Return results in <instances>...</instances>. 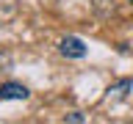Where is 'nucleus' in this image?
I'll list each match as a JSON object with an SVG mask.
<instances>
[{
	"instance_id": "1",
	"label": "nucleus",
	"mask_w": 133,
	"mask_h": 124,
	"mask_svg": "<svg viewBox=\"0 0 133 124\" xmlns=\"http://www.w3.org/2000/svg\"><path fill=\"white\" fill-rule=\"evenodd\" d=\"M58 50H61V55H64V58H86V52H89L86 41L78 39V36H66V39H61Z\"/></svg>"
},
{
	"instance_id": "2",
	"label": "nucleus",
	"mask_w": 133,
	"mask_h": 124,
	"mask_svg": "<svg viewBox=\"0 0 133 124\" xmlns=\"http://www.w3.org/2000/svg\"><path fill=\"white\" fill-rule=\"evenodd\" d=\"M28 94L31 91L22 83H3L0 86V99H28Z\"/></svg>"
},
{
	"instance_id": "3",
	"label": "nucleus",
	"mask_w": 133,
	"mask_h": 124,
	"mask_svg": "<svg viewBox=\"0 0 133 124\" xmlns=\"http://www.w3.org/2000/svg\"><path fill=\"white\" fill-rule=\"evenodd\" d=\"M130 88H133L130 80H119L116 86H111V88H108V97H111V94H116V97H128V91H130Z\"/></svg>"
},
{
	"instance_id": "4",
	"label": "nucleus",
	"mask_w": 133,
	"mask_h": 124,
	"mask_svg": "<svg viewBox=\"0 0 133 124\" xmlns=\"http://www.w3.org/2000/svg\"><path fill=\"white\" fill-rule=\"evenodd\" d=\"M64 121H69V124H81V121H86V116H83V113H66Z\"/></svg>"
},
{
	"instance_id": "5",
	"label": "nucleus",
	"mask_w": 133,
	"mask_h": 124,
	"mask_svg": "<svg viewBox=\"0 0 133 124\" xmlns=\"http://www.w3.org/2000/svg\"><path fill=\"white\" fill-rule=\"evenodd\" d=\"M130 3H133V0H130Z\"/></svg>"
}]
</instances>
